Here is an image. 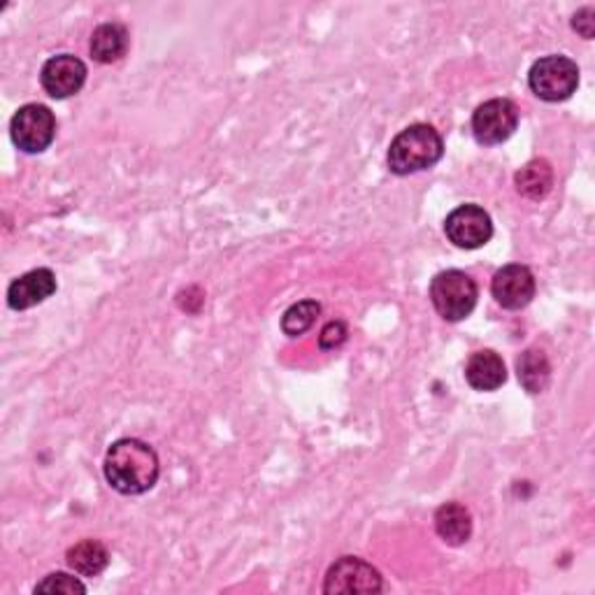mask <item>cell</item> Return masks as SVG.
Returning a JSON list of instances; mask_svg holds the SVG:
<instances>
[{"label":"cell","instance_id":"1","mask_svg":"<svg viewBox=\"0 0 595 595\" xmlns=\"http://www.w3.org/2000/svg\"><path fill=\"white\" fill-rule=\"evenodd\" d=\"M105 479L121 496H142L153 489L159 479V456L147 443L124 437L105 454Z\"/></svg>","mask_w":595,"mask_h":595},{"label":"cell","instance_id":"2","mask_svg":"<svg viewBox=\"0 0 595 595\" xmlns=\"http://www.w3.org/2000/svg\"><path fill=\"white\" fill-rule=\"evenodd\" d=\"M445 153V142L428 124H412L393 138L389 147V168L393 174H414L433 168Z\"/></svg>","mask_w":595,"mask_h":595},{"label":"cell","instance_id":"3","mask_svg":"<svg viewBox=\"0 0 595 595\" xmlns=\"http://www.w3.org/2000/svg\"><path fill=\"white\" fill-rule=\"evenodd\" d=\"M479 289L470 275L463 270H445L431 281V302L437 315L447 321L468 319L475 310Z\"/></svg>","mask_w":595,"mask_h":595},{"label":"cell","instance_id":"4","mask_svg":"<svg viewBox=\"0 0 595 595\" xmlns=\"http://www.w3.org/2000/svg\"><path fill=\"white\" fill-rule=\"evenodd\" d=\"M528 84L540 100L561 103L577 92L580 68L572 59L551 54L533 63L531 73H528Z\"/></svg>","mask_w":595,"mask_h":595},{"label":"cell","instance_id":"5","mask_svg":"<svg viewBox=\"0 0 595 595\" xmlns=\"http://www.w3.org/2000/svg\"><path fill=\"white\" fill-rule=\"evenodd\" d=\"M12 142L26 153L45 151L56 138V119L47 105L29 103L19 107L10 121Z\"/></svg>","mask_w":595,"mask_h":595},{"label":"cell","instance_id":"6","mask_svg":"<svg viewBox=\"0 0 595 595\" xmlns=\"http://www.w3.org/2000/svg\"><path fill=\"white\" fill-rule=\"evenodd\" d=\"M519 126V107L510 98H493L479 105L472 115V136L479 145H502Z\"/></svg>","mask_w":595,"mask_h":595},{"label":"cell","instance_id":"7","mask_svg":"<svg viewBox=\"0 0 595 595\" xmlns=\"http://www.w3.org/2000/svg\"><path fill=\"white\" fill-rule=\"evenodd\" d=\"M445 233L449 242H454L460 249H479L493 237V222L487 210L468 203L456 208L447 216Z\"/></svg>","mask_w":595,"mask_h":595},{"label":"cell","instance_id":"8","mask_svg":"<svg viewBox=\"0 0 595 595\" xmlns=\"http://www.w3.org/2000/svg\"><path fill=\"white\" fill-rule=\"evenodd\" d=\"M382 588L384 582L380 572L357 556L336 561L323 582V593H380Z\"/></svg>","mask_w":595,"mask_h":595},{"label":"cell","instance_id":"9","mask_svg":"<svg viewBox=\"0 0 595 595\" xmlns=\"http://www.w3.org/2000/svg\"><path fill=\"white\" fill-rule=\"evenodd\" d=\"M535 275L521 263H510L493 275L491 294L504 310H523L535 298Z\"/></svg>","mask_w":595,"mask_h":595},{"label":"cell","instance_id":"10","mask_svg":"<svg viewBox=\"0 0 595 595\" xmlns=\"http://www.w3.org/2000/svg\"><path fill=\"white\" fill-rule=\"evenodd\" d=\"M42 89H45L52 98L63 100L75 96L84 82H86V65L82 59L73 54H59L52 56L40 73Z\"/></svg>","mask_w":595,"mask_h":595},{"label":"cell","instance_id":"11","mask_svg":"<svg viewBox=\"0 0 595 595\" xmlns=\"http://www.w3.org/2000/svg\"><path fill=\"white\" fill-rule=\"evenodd\" d=\"M56 294V275L50 268H38L17 277L8 289V305L12 310H31Z\"/></svg>","mask_w":595,"mask_h":595},{"label":"cell","instance_id":"12","mask_svg":"<svg viewBox=\"0 0 595 595\" xmlns=\"http://www.w3.org/2000/svg\"><path fill=\"white\" fill-rule=\"evenodd\" d=\"M466 380L475 391H496L507 382L504 361L491 349L475 351L466 365Z\"/></svg>","mask_w":595,"mask_h":595},{"label":"cell","instance_id":"13","mask_svg":"<svg viewBox=\"0 0 595 595\" xmlns=\"http://www.w3.org/2000/svg\"><path fill=\"white\" fill-rule=\"evenodd\" d=\"M435 531L447 544L460 546L472 535V517L460 502H445L435 512Z\"/></svg>","mask_w":595,"mask_h":595},{"label":"cell","instance_id":"14","mask_svg":"<svg viewBox=\"0 0 595 595\" xmlns=\"http://www.w3.org/2000/svg\"><path fill=\"white\" fill-rule=\"evenodd\" d=\"M92 56L98 63H115L128 52V31L117 21L100 24L92 35Z\"/></svg>","mask_w":595,"mask_h":595},{"label":"cell","instance_id":"15","mask_svg":"<svg viewBox=\"0 0 595 595\" xmlns=\"http://www.w3.org/2000/svg\"><path fill=\"white\" fill-rule=\"evenodd\" d=\"M65 561L82 577H98L109 563V551L98 540H82L68 549Z\"/></svg>","mask_w":595,"mask_h":595},{"label":"cell","instance_id":"16","mask_svg":"<svg viewBox=\"0 0 595 595\" xmlns=\"http://www.w3.org/2000/svg\"><path fill=\"white\" fill-rule=\"evenodd\" d=\"M517 191L531 201H542L549 195L551 187H554V170H551L549 161L535 159L531 163H525L517 174H514Z\"/></svg>","mask_w":595,"mask_h":595},{"label":"cell","instance_id":"17","mask_svg":"<svg viewBox=\"0 0 595 595\" xmlns=\"http://www.w3.org/2000/svg\"><path fill=\"white\" fill-rule=\"evenodd\" d=\"M519 382L528 393H542L551 382V363L542 349H525L517 359Z\"/></svg>","mask_w":595,"mask_h":595},{"label":"cell","instance_id":"18","mask_svg":"<svg viewBox=\"0 0 595 595\" xmlns=\"http://www.w3.org/2000/svg\"><path fill=\"white\" fill-rule=\"evenodd\" d=\"M319 315H321V305L317 300H300V302L291 305L281 317L284 336L298 338V336L307 333V330L315 326Z\"/></svg>","mask_w":595,"mask_h":595},{"label":"cell","instance_id":"19","mask_svg":"<svg viewBox=\"0 0 595 595\" xmlns=\"http://www.w3.org/2000/svg\"><path fill=\"white\" fill-rule=\"evenodd\" d=\"M35 593H63V595H75V593H86V586L77 580L65 575V572H52L45 580L35 586Z\"/></svg>","mask_w":595,"mask_h":595},{"label":"cell","instance_id":"20","mask_svg":"<svg viewBox=\"0 0 595 595\" xmlns=\"http://www.w3.org/2000/svg\"><path fill=\"white\" fill-rule=\"evenodd\" d=\"M349 336V330H347V323L344 321H330L323 326L321 330V336H319V347L323 351H330V349H338L340 344H344Z\"/></svg>","mask_w":595,"mask_h":595},{"label":"cell","instance_id":"21","mask_svg":"<svg viewBox=\"0 0 595 595\" xmlns=\"http://www.w3.org/2000/svg\"><path fill=\"white\" fill-rule=\"evenodd\" d=\"M572 29H575L582 38L591 40L595 35V10L582 8L575 17H572Z\"/></svg>","mask_w":595,"mask_h":595}]
</instances>
